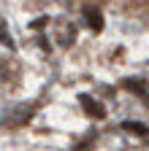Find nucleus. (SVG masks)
<instances>
[{
  "label": "nucleus",
  "mask_w": 149,
  "mask_h": 151,
  "mask_svg": "<svg viewBox=\"0 0 149 151\" xmlns=\"http://www.w3.org/2000/svg\"><path fill=\"white\" fill-rule=\"evenodd\" d=\"M84 16H87V24L95 30V32H100L103 30V14L98 11V8H92V6H84Z\"/></svg>",
  "instance_id": "obj_1"
},
{
  "label": "nucleus",
  "mask_w": 149,
  "mask_h": 151,
  "mask_svg": "<svg viewBox=\"0 0 149 151\" xmlns=\"http://www.w3.org/2000/svg\"><path fill=\"white\" fill-rule=\"evenodd\" d=\"M79 103H81V108L89 113V116H98V119H100L103 113H106V111H103V105H98V100H92L89 94H81V97H79Z\"/></svg>",
  "instance_id": "obj_2"
},
{
  "label": "nucleus",
  "mask_w": 149,
  "mask_h": 151,
  "mask_svg": "<svg viewBox=\"0 0 149 151\" xmlns=\"http://www.w3.org/2000/svg\"><path fill=\"white\" fill-rule=\"evenodd\" d=\"M125 129L127 132H136V135H149V127L141 124V122H125Z\"/></svg>",
  "instance_id": "obj_3"
},
{
  "label": "nucleus",
  "mask_w": 149,
  "mask_h": 151,
  "mask_svg": "<svg viewBox=\"0 0 149 151\" xmlns=\"http://www.w3.org/2000/svg\"><path fill=\"white\" fill-rule=\"evenodd\" d=\"M0 43L3 46H8V49H14V41H11V32L6 30V24L0 22Z\"/></svg>",
  "instance_id": "obj_4"
}]
</instances>
